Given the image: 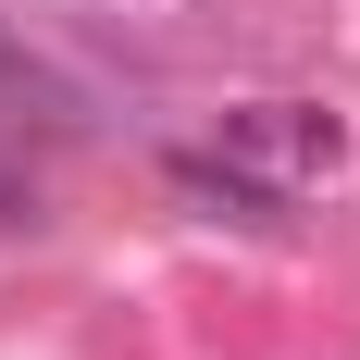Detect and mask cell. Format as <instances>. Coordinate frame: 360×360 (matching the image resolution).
<instances>
[{"instance_id":"6da1fadb","label":"cell","mask_w":360,"mask_h":360,"mask_svg":"<svg viewBox=\"0 0 360 360\" xmlns=\"http://www.w3.org/2000/svg\"><path fill=\"white\" fill-rule=\"evenodd\" d=\"M174 199L199 224H286L298 199H323L348 174V112L335 100H236L212 137H186L174 162Z\"/></svg>"}]
</instances>
